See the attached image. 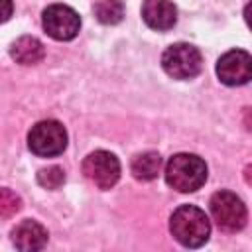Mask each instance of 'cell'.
<instances>
[{
	"label": "cell",
	"instance_id": "obj_9",
	"mask_svg": "<svg viewBox=\"0 0 252 252\" xmlns=\"http://www.w3.org/2000/svg\"><path fill=\"white\" fill-rule=\"evenodd\" d=\"M144 22L158 32L171 30L177 22V10L169 0H144L142 4Z\"/></svg>",
	"mask_w": 252,
	"mask_h": 252
},
{
	"label": "cell",
	"instance_id": "obj_12",
	"mask_svg": "<svg viewBox=\"0 0 252 252\" xmlns=\"http://www.w3.org/2000/svg\"><path fill=\"white\" fill-rule=\"evenodd\" d=\"M132 175L140 181H152L158 177L159 169H161V158L158 152H144V154H138L134 159H132Z\"/></svg>",
	"mask_w": 252,
	"mask_h": 252
},
{
	"label": "cell",
	"instance_id": "obj_10",
	"mask_svg": "<svg viewBox=\"0 0 252 252\" xmlns=\"http://www.w3.org/2000/svg\"><path fill=\"white\" fill-rule=\"evenodd\" d=\"M12 242L20 250H41L47 244V230L37 220H22L12 230Z\"/></svg>",
	"mask_w": 252,
	"mask_h": 252
},
{
	"label": "cell",
	"instance_id": "obj_6",
	"mask_svg": "<svg viewBox=\"0 0 252 252\" xmlns=\"http://www.w3.org/2000/svg\"><path fill=\"white\" fill-rule=\"evenodd\" d=\"M83 173L98 189H110L120 177V161L114 154L96 150L85 158Z\"/></svg>",
	"mask_w": 252,
	"mask_h": 252
},
{
	"label": "cell",
	"instance_id": "obj_15",
	"mask_svg": "<svg viewBox=\"0 0 252 252\" xmlns=\"http://www.w3.org/2000/svg\"><path fill=\"white\" fill-rule=\"evenodd\" d=\"M20 205H22V201L14 191H10L6 187H0V217L2 219L14 217L20 211Z\"/></svg>",
	"mask_w": 252,
	"mask_h": 252
},
{
	"label": "cell",
	"instance_id": "obj_2",
	"mask_svg": "<svg viewBox=\"0 0 252 252\" xmlns=\"http://www.w3.org/2000/svg\"><path fill=\"white\" fill-rule=\"evenodd\" d=\"M165 181L181 193H193L207 181V163L195 154H175L165 165Z\"/></svg>",
	"mask_w": 252,
	"mask_h": 252
},
{
	"label": "cell",
	"instance_id": "obj_7",
	"mask_svg": "<svg viewBox=\"0 0 252 252\" xmlns=\"http://www.w3.org/2000/svg\"><path fill=\"white\" fill-rule=\"evenodd\" d=\"M41 22H43V30L47 32V35L59 41L73 39L81 30L79 14L65 4H53L45 8Z\"/></svg>",
	"mask_w": 252,
	"mask_h": 252
},
{
	"label": "cell",
	"instance_id": "obj_11",
	"mask_svg": "<svg viewBox=\"0 0 252 252\" xmlns=\"http://www.w3.org/2000/svg\"><path fill=\"white\" fill-rule=\"evenodd\" d=\"M10 55L20 65H35V63H39L43 59L45 49H43V45H41V41L37 37L22 35L20 39H16L12 43Z\"/></svg>",
	"mask_w": 252,
	"mask_h": 252
},
{
	"label": "cell",
	"instance_id": "obj_1",
	"mask_svg": "<svg viewBox=\"0 0 252 252\" xmlns=\"http://www.w3.org/2000/svg\"><path fill=\"white\" fill-rule=\"evenodd\" d=\"M169 230L177 242L187 248H199L209 240L211 222L207 215L193 205H181L169 219Z\"/></svg>",
	"mask_w": 252,
	"mask_h": 252
},
{
	"label": "cell",
	"instance_id": "obj_16",
	"mask_svg": "<svg viewBox=\"0 0 252 252\" xmlns=\"http://www.w3.org/2000/svg\"><path fill=\"white\" fill-rule=\"evenodd\" d=\"M12 12H14L12 0H0V24H4L6 20H10Z\"/></svg>",
	"mask_w": 252,
	"mask_h": 252
},
{
	"label": "cell",
	"instance_id": "obj_4",
	"mask_svg": "<svg viewBox=\"0 0 252 252\" xmlns=\"http://www.w3.org/2000/svg\"><path fill=\"white\" fill-rule=\"evenodd\" d=\"M30 150L39 158L59 156L67 146V132L57 120H41L28 134Z\"/></svg>",
	"mask_w": 252,
	"mask_h": 252
},
{
	"label": "cell",
	"instance_id": "obj_8",
	"mask_svg": "<svg viewBox=\"0 0 252 252\" xmlns=\"http://www.w3.org/2000/svg\"><path fill=\"white\" fill-rule=\"evenodd\" d=\"M217 75L220 79V83L228 85V87H236V85H246L252 77V61L250 55L244 49H232L226 51L219 63H217Z\"/></svg>",
	"mask_w": 252,
	"mask_h": 252
},
{
	"label": "cell",
	"instance_id": "obj_5",
	"mask_svg": "<svg viewBox=\"0 0 252 252\" xmlns=\"http://www.w3.org/2000/svg\"><path fill=\"white\" fill-rule=\"evenodd\" d=\"M211 215L224 232H236L246 224V207L232 191H219L211 197Z\"/></svg>",
	"mask_w": 252,
	"mask_h": 252
},
{
	"label": "cell",
	"instance_id": "obj_13",
	"mask_svg": "<svg viewBox=\"0 0 252 252\" xmlns=\"http://www.w3.org/2000/svg\"><path fill=\"white\" fill-rule=\"evenodd\" d=\"M93 10H94L96 20L108 26L118 24L124 16V4L120 0H96Z\"/></svg>",
	"mask_w": 252,
	"mask_h": 252
},
{
	"label": "cell",
	"instance_id": "obj_14",
	"mask_svg": "<svg viewBox=\"0 0 252 252\" xmlns=\"http://www.w3.org/2000/svg\"><path fill=\"white\" fill-rule=\"evenodd\" d=\"M63 181H65V171L57 165L39 169V173H37V183L45 189H57L63 185Z\"/></svg>",
	"mask_w": 252,
	"mask_h": 252
},
{
	"label": "cell",
	"instance_id": "obj_3",
	"mask_svg": "<svg viewBox=\"0 0 252 252\" xmlns=\"http://www.w3.org/2000/svg\"><path fill=\"white\" fill-rule=\"evenodd\" d=\"M163 71L173 79H193L201 73L203 59L195 45L173 43L161 55Z\"/></svg>",
	"mask_w": 252,
	"mask_h": 252
}]
</instances>
